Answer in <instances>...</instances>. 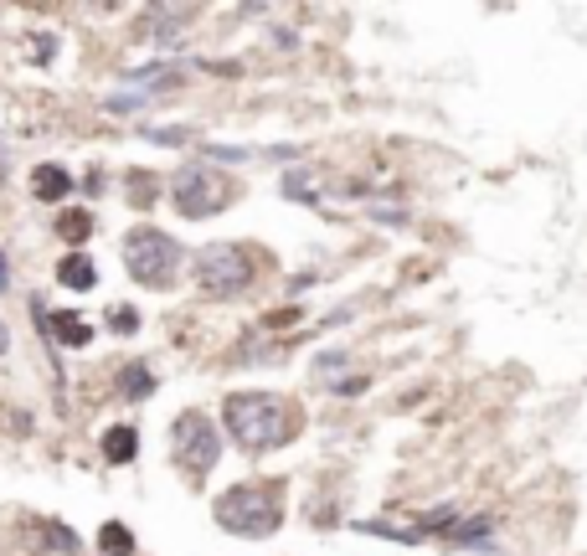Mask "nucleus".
<instances>
[{
  "mask_svg": "<svg viewBox=\"0 0 587 556\" xmlns=\"http://www.w3.org/2000/svg\"><path fill=\"white\" fill-rule=\"evenodd\" d=\"M222 423L248 454L284 448L289 438L299 433V413H294L284 397H273V392H238V397H227Z\"/></svg>",
  "mask_w": 587,
  "mask_h": 556,
  "instance_id": "nucleus-1",
  "label": "nucleus"
},
{
  "mask_svg": "<svg viewBox=\"0 0 587 556\" xmlns=\"http://www.w3.org/2000/svg\"><path fill=\"white\" fill-rule=\"evenodd\" d=\"M284 521V484H232L217 500V525L232 536H273Z\"/></svg>",
  "mask_w": 587,
  "mask_h": 556,
  "instance_id": "nucleus-2",
  "label": "nucleus"
},
{
  "mask_svg": "<svg viewBox=\"0 0 587 556\" xmlns=\"http://www.w3.org/2000/svg\"><path fill=\"white\" fill-rule=\"evenodd\" d=\"M124 268L144 288H171L175 268H181V242L160 227H134L124 238Z\"/></svg>",
  "mask_w": 587,
  "mask_h": 556,
  "instance_id": "nucleus-3",
  "label": "nucleus"
},
{
  "mask_svg": "<svg viewBox=\"0 0 587 556\" xmlns=\"http://www.w3.org/2000/svg\"><path fill=\"white\" fill-rule=\"evenodd\" d=\"M253 268L258 263L242 242H211L196 258V288L207 299H232V294H242V288L253 284Z\"/></svg>",
  "mask_w": 587,
  "mask_h": 556,
  "instance_id": "nucleus-4",
  "label": "nucleus"
},
{
  "mask_svg": "<svg viewBox=\"0 0 587 556\" xmlns=\"http://www.w3.org/2000/svg\"><path fill=\"white\" fill-rule=\"evenodd\" d=\"M171 196H175V211L181 217H217V211L232 207L238 186L222 171H211V165H181Z\"/></svg>",
  "mask_w": 587,
  "mask_h": 556,
  "instance_id": "nucleus-5",
  "label": "nucleus"
},
{
  "mask_svg": "<svg viewBox=\"0 0 587 556\" xmlns=\"http://www.w3.org/2000/svg\"><path fill=\"white\" fill-rule=\"evenodd\" d=\"M171 444H175L181 469H191V474H207L211 463L222 459V438H217V428H211V417H201V413H181V417H175Z\"/></svg>",
  "mask_w": 587,
  "mask_h": 556,
  "instance_id": "nucleus-6",
  "label": "nucleus"
},
{
  "mask_svg": "<svg viewBox=\"0 0 587 556\" xmlns=\"http://www.w3.org/2000/svg\"><path fill=\"white\" fill-rule=\"evenodd\" d=\"M57 284H63V288H78V294H88V288L98 284V268H93V258H83V253H67L63 263H57Z\"/></svg>",
  "mask_w": 587,
  "mask_h": 556,
  "instance_id": "nucleus-7",
  "label": "nucleus"
},
{
  "mask_svg": "<svg viewBox=\"0 0 587 556\" xmlns=\"http://www.w3.org/2000/svg\"><path fill=\"white\" fill-rule=\"evenodd\" d=\"M32 191H36V201H63V196L73 191V175H67L63 165H36Z\"/></svg>",
  "mask_w": 587,
  "mask_h": 556,
  "instance_id": "nucleus-8",
  "label": "nucleus"
},
{
  "mask_svg": "<svg viewBox=\"0 0 587 556\" xmlns=\"http://www.w3.org/2000/svg\"><path fill=\"white\" fill-rule=\"evenodd\" d=\"M47 330H52V340H63V346H88V340H93V325L83 315H52Z\"/></svg>",
  "mask_w": 587,
  "mask_h": 556,
  "instance_id": "nucleus-9",
  "label": "nucleus"
},
{
  "mask_svg": "<svg viewBox=\"0 0 587 556\" xmlns=\"http://www.w3.org/2000/svg\"><path fill=\"white\" fill-rule=\"evenodd\" d=\"M103 454H109L113 463H129L134 454H140V433L134 428H109L103 433Z\"/></svg>",
  "mask_w": 587,
  "mask_h": 556,
  "instance_id": "nucleus-10",
  "label": "nucleus"
},
{
  "mask_svg": "<svg viewBox=\"0 0 587 556\" xmlns=\"http://www.w3.org/2000/svg\"><path fill=\"white\" fill-rule=\"evenodd\" d=\"M98 551H103V556H129V551H134V536H129V525H119V521L103 525V531H98Z\"/></svg>",
  "mask_w": 587,
  "mask_h": 556,
  "instance_id": "nucleus-11",
  "label": "nucleus"
},
{
  "mask_svg": "<svg viewBox=\"0 0 587 556\" xmlns=\"http://www.w3.org/2000/svg\"><path fill=\"white\" fill-rule=\"evenodd\" d=\"M57 232H63L67 242H83L93 232V217H88V211H63V217H57Z\"/></svg>",
  "mask_w": 587,
  "mask_h": 556,
  "instance_id": "nucleus-12",
  "label": "nucleus"
},
{
  "mask_svg": "<svg viewBox=\"0 0 587 556\" xmlns=\"http://www.w3.org/2000/svg\"><path fill=\"white\" fill-rule=\"evenodd\" d=\"M36 531H42V541L57 546V551H73V546H78V536H67V525H57V521H42Z\"/></svg>",
  "mask_w": 587,
  "mask_h": 556,
  "instance_id": "nucleus-13",
  "label": "nucleus"
},
{
  "mask_svg": "<svg viewBox=\"0 0 587 556\" xmlns=\"http://www.w3.org/2000/svg\"><path fill=\"white\" fill-rule=\"evenodd\" d=\"M150 386H155V382H150V371H144V366H129V371H124V392H129V397H150Z\"/></svg>",
  "mask_w": 587,
  "mask_h": 556,
  "instance_id": "nucleus-14",
  "label": "nucleus"
},
{
  "mask_svg": "<svg viewBox=\"0 0 587 556\" xmlns=\"http://www.w3.org/2000/svg\"><path fill=\"white\" fill-rule=\"evenodd\" d=\"M109 325H113L119 335H134V330H140V315H134L129 304H113V309H109Z\"/></svg>",
  "mask_w": 587,
  "mask_h": 556,
  "instance_id": "nucleus-15",
  "label": "nucleus"
},
{
  "mask_svg": "<svg viewBox=\"0 0 587 556\" xmlns=\"http://www.w3.org/2000/svg\"><path fill=\"white\" fill-rule=\"evenodd\" d=\"M129 186H134V207H150V175H129Z\"/></svg>",
  "mask_w": 587,
  "mask_h": 556,
  "instance_id": "nucleus-16",
  "label": "nucleus"
},
{
  "mask_svg": "<svg viewBox=\"0 0 587 556\" xmlns=\"http://www.w3.org/2000/svg\"><path fill=\"white\" fill-rule=\"evenodd\" d=\"M0 288H5V258H0Z\"/></svg>",
  "mask_w": 587,
  "mask_h": 556,
  "instance_id": "nucleus-17",
  "label": "nucleus"
},
{
  "mask_svg": "<svg viewBox=\"0 0 587 556\" xmlns=\"http://www.w3.org/2000/svg\"><path fill=\"white\" fill-rule=\"evenodd\" d=\"M5 346H11V340H5V330H0V350H5Z\"/></svg>",
  "mask_w": 587,
  "mask_h": 556,
  "instance_id": "nucleus-18",
  "label": "nucleus"
}]
</instances>
